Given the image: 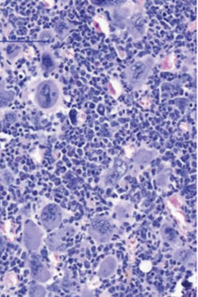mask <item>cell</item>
Listing matches in <instances>:
<instances>
[{
  "mask_svg": "<svg viewBox=\"0 0 198 297\" xmlns=\"http://www.w3.org/2000/svg\"><path fill=\"white\" fill-rule=\"evenodd\" d=\"M36 103L43 109H51L59 99V89L52 80H47L40 84L36 92Z\"/></svg>",
  "mask_w": 198,
  "mask_h": 297,
  "instance_id": "1",
  "label": "cell"
},
{
  "mask_svg": "<svg viewBox=\"0 0 198 297\" xmlns=\"http://www.w3.org/2000/svg\"><path fill=\"white\" fill-rule=\"evenodd\" d=\"M90 234L98 242L103 243L108 241L112 235V226L111 223L105 218L93 219L90 227Z\"/></svg>",
  "mask_w": 198,
  "mask_h": 297,
  "instance_id": "2",
  "label": "cell"
},
{
  "mask_svg": "<svg viewBox=\"0 0 198 297\" xmlns=\"http://www.w3.org/2000/svg\"><path fill=\"white\" fill-rule=\"evenodd\" d=\"M41 219L43 225L47 230H53L60 225L62 221V211L57 205H47L42 211Z\"/></svg>",
  "mask_w": 198,
  "mask_h": 297,
  "instance_id": "3",
  "label": "cell"
},
{
  "mask_svg": "<svg viewBox=\"0 0 198 297\" xmlns=\"http://www.w3.org/2000/svg\"><path fill=\"white\" fill-rule=\"evenodd\" d=\"M149 71V65L147 61H139L128 68V78L132 83L143 81Z\"/></svg>",
  "mask_w": 198,
  "mask_h": 297,
  "instance_id": "4",
  "label": "cell"
},
{
  "mask_svg": "<svg viewBox=\"0 0 198 297\" xmlns=\"http://www.w3.org/2000/svg\"><path fill=\"white\" fill-rule=\"evenodd\" d=\"M40 241H41V234L39 229L36 228L30 222V225H27L26 231H25V243L27 247L30 249H36L39 247Z\"/></svg>",
  "mask_w": 198,
  "mask_h": 297,
  "instance_id": "5",
  "label": "cell"
},
{
  "mask_svg": "<svg viewBox=\"0 0 198 297\" xmlns=\"http://www.w3.org/2000/svg\"><path fill=\"white\" fill-rule=\"evenodd\" d=\"M31 269H32V275L34 279L38 281H47V279H49L48 271L40 262L38 258H33L31 261Z\"/></svg>",
  "mask_w": 198,
  "mask_h": 297,
  "instance_id": "6",
  "label": "cell"
},
{
  "mask_svg": "<svg viewBox=\"0 0 198 297\" xmlns=\"http://www.w3.org/2000/svg\"><path fill=\"white\" fill-rule=\"evenodd\" d=\"M13 93L8 92L3 84H0V107L7 106L13 100Z\"/></svg>",
  "mask_w": 198,
  "mask_h": 297,
  "instance_id": "7",
  "label": "cell"
},
{
  "mask_svg": "<svg viewBox=\"0 0 198 297\" xmlns=\"http://www.w3.org/2000/svg\"><path fill=\"white\" fill-rule=\"evenodd\" d=\"M42 62H43L44 68L47 71H51L54 68V61H53V58L51 57V55H49L48 53L44 54Z\"/></svg>",
  "mask_w": 198,
  "mask_h": 297,
  "instance_id": "8",
  "label": "cell"
},
{
  "mask_svg": "<svg viewBox=\"0 0 198 297\" xmlns=\"http://www.w3.org/2000/svg\"><path fill=\"white\" fill-rule=\"evenodd\" d=\"M132 23L134 30H137L139 33H142V32H143V30H144V24H143V21H142L141 17H140V18H137L136 20L133 21Z\"/></svg>",
  "mask_w": 198,
  "mask_h": 297,
  "instance_id": "9",
  "label": "cell"
},
{
  "mask_svg": "<svg viewBox=\"0 0 198 297\" xmlns=\"http://www.w3.org/2000/svg\"><path fill=\"white\" fill-rule=\"evenodd\" d=\"M40 39L42 40V41H45L46 43H49V42L53 41V36L50 33L46 32V33H43L41 34Z\"/></svg>",
  "mask_w": 198,
  "mask_h": 297,
  "instance_id": "10",
  "label": "cell"
}]
</instances>
